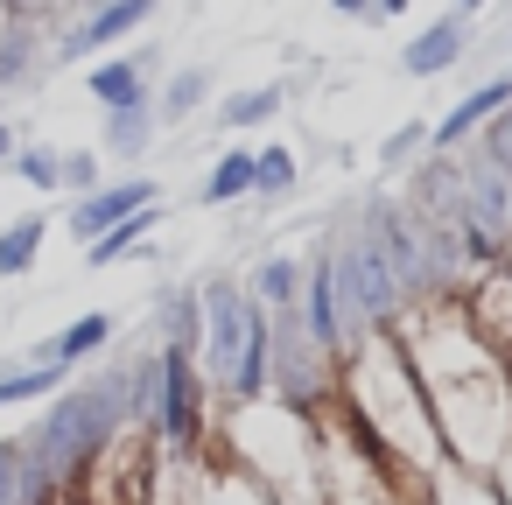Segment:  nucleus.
Wrapping results in <instances>:
<instances>
[{"instance_id":"nucleus-22","label":"nucleus","mask_w":512,"mask_h":505,"mask_svg":"<svg viewBox=\"0 0 512 505\" xmlns=\"http://www.w3.org/2000/svg\"><path fill=\"white\" fill-rule=\"evenodd\" d=\"M64 379H71L64 365H8V372H0V414H15V407H36V400H50Z\"/></svg>"},{"instance_id":"nucleus-20","label":"nucleus","mask_w":512,"mask_h":505,"mask_svg":"<svg viewBox=\"0 0 512 505\" xmlns=\"http://www.w3.org/2000/svg\"><path fill=\"white\" fill-rule=\"evenodd\" d=\"M246 295L260 309H295L302 302V253H267L253 274H246Z\"/></svg>"},{"instance_id":"nucleus-26","label":"nucleus","mask_w":512,"mask_h":505,"mask_svg":"<svg viewBox=\"0 0 512 505\" xmlns=\"http://www.w3.org/2000/svg\"><path fill=\"white\" fill-rule=\"evenodd\" d=\"M99 183H106V155H99V148H64L57 190H64V197H85V190H99Z\"/></svg>"},{"instance_id":"nucleus-33","label":"nucleus","mask_w":512,"mask_h":505,"mask_svg":"<svg viewBox=\"0 0 512 505\" xmlns=\"http://www.w3.org/2000/svg\"><path fill=\"white\" fill-rule=\"evenodd\" d=\"M0 22H8V0H0Z\"/></svg>"},{"instance_id":"nucleus-18","label":"nucleus","mask_w":512,"mask_h":505,"mask_svg":"<svg viewBox=\"0 0 512 505\" xmlns=\"http://www.w3.org/2000/svg\"><path fill=\"white\" fill-rule=\"evenodd\" d=\"M421 505H505L491 470H463V463H435L421 484Z\"/></svg>"},{"instance_id":"nucleus-8","label":"nucleus","mask_w":512,"mask_h":505,"mask_svg":"<svg viewBox=\"0 0 512 505\" xmlns=\"http://www.w3.org/2000/svg\"><path fill=\"white\" fill-rule=\"evenodd\" d=\"M155 197H162V183H155V176H141V169L106 176L99 190L71 197V239H78V246H92L99 232H113L120 218H134V211H141V204H155Z\"/></svg>"},{"instance_id":"nucleus-16","label":"nucleus","mask_w":512,"mask_h":505,"mask_svg":"<svg viewBox=\"0 0 512 505\" xmlns=\"http://www.w3.org/2000/svg\"><path fill=\"white\" fill-rule=\"evenodd\" d=\"M162 225H169V204L155 197V204H141L134 218H120L113 232H99V239L85 246V260H92V267H120V260H134V253H141V246H148Z\"/></svg>"},{"instance_id":"nucleus-25","label":"nucleus","mask_w":512,"mask_h":505,"mask_svg":"<svg viewBox=\"0 0 512 505\" xmlns=\"http://www.w3.org/2000/svg\"><path fill=\"white\" fill-rule=\"evenodd\" d=\"M57 162H64V148H43V141H15V155H8V169L29 190H57Z\"/></svg>"},{"instance_id":"nucleus-23","label":"nucleus","mask_w":512,"mask_h":505,"mask_svg":"<svg viewBox=\"0 0 512 505\" xmlns=\"http://www.w3.org/2000/svg\"><path fill=\"white\" fill-rule=\"evenodd\" d=\"M155 316H162V337H155V344H190V351H197V330H204L197 288H162V295H155Z\"/></svg>"},{"instance_id":"nucleus-3","label":"nucleus","mask_w":512,"mask_h":505,"mask_svg":"<svg viewBox=\"0 0 512 505\" xmlns=\"http://www.w3.org/2000/svg\"><path fill=\"white\" fill-rule=\"evenodd\" d=\"M120 435H127V400H120V358L113 365H99V372H85V379H64L50 400H43V414H36V428L29 435H15L57 484H64V498L120 449Z\"/></svg>"},{"instance_id":"nucleus-4","label":"nucleus","mask_w":512,"mask_h":505,"mask_svg":"<svg viewBox=\"0 0 512 505\" xmlns=\"http://www.w3.org/2000/svg\"><path fill=\"white\" fill-rule=\"evenodd\" d=\"M330 267H337V323H344V351H351L358 337L400 323L407 295H400L386 253L372 246V232H365L358 218H351L344 232H330Z\"/></svg>"},{"instance_id":"nucleus-21","label":"nucleus","mask_w":512,"mask_h":505,"mask_svg":"<svg viewBox=\"0 0 512 505\" xmlns=\"http://www.w3.org/2000/svg\"><path fill=\"white\" fill-rule=\"evenodd\" d=\"M36 50H43V29L36 22H22V15L0 22V92H15V85L36 78Z\"/></svg>"},{"instance_id":"nucleus-5","label":"nucleus","mask_w":512,"mask_h":505,"mask_svg":"<svg viewBox=\"0 0 512 505\" xmlns=\"http://www.w3.org/2000/svg\"><path fill=\"white\" fill-rule=\"evenodd\" d=\"M148 428H155V442L176 463L204 456V442H211V386H204L190 344H162V393H155V421Z\"/></svg>"},{"instance_id":"nucleus-14","label":"nucleus","mask_w":512,"mask_h":505,"mask_svg":"<svg viewBox=\"0 0 512 505\" xmlns=\"http://www.w3.org/2000/svg\"><path fill=\"white\" fill-rule=\"evenodd\" d=\"M155 134H162L155 106H120V113H106L99 155H106V162H120V169H141V162H148V148H155Z\"/></svg>"},{"instance_id":"nucleus-6","label":"nucleus","mask_w":512,"mask_h":505,"mask_svg":"<svg viewBox=\"0 0 512 505\" xmlns=\"http://www.w3.org/2000/svg\"><path fill=\"white\" fill-rule=\"evenodd\" d=\"M267 323H274V372H267L274 400H288L295 414H316L323 400H337V358L309 344L302 309H267Z\"/></svg>"},{"instance_id":"nucleus-12","label":"nucleus","mask_w":512,"mask_h":505,"mask_svg":"<svg viewBox=\"0 0 512 505\" xmlns=\"http://www.w3.org/2000/svg\"><path fill=\"white\" fill-rule=\"evenodd\" d=\"M113 330H120V323H113L106 309H85V316H71L57 337H43L22 365H64V372H71V365H92V358H106Z\"/></svg>"},{"instance_id":"nucleus-30","label":"nucleus","mask_w":512,"mask_h":505,"mask_svg":"<svg viewBox=\"0 0 512 505\" xmlns=\"http://www.w3.org/2000/svg\"><path fill=\"white\" fill-rule=\"evenodd\" d=\"M407 8H414V0H372V22H400Z\"/></svg>"},{"instance_id":"nucleus-27","label":"nucleus","mask_w":512,"mask_h":505,"mask_svg":"<svg viewBox=\"0 0 512 505\" xmlns=\"http://www.w3.org/2000/svg\"><path fill=\"white\" fill-rule=\"evenodd\" d=\"M421 148H428V120H407V127H393V134L379 141V169H414Z\"/></svg>"},{"instance_id":"nucleus-32","label":"nucleus","mask_w":512,"mask_h":505,"mask_svg":"<svg viewBox=\"0 0 512 505\" xmlns=\"http://www.w3.org/2000/svg\"><path fill=\"white\" fill-rule=\"evenodd\" d=\"M8 155H15V127H8V120H0V162H8Z\"/></svg>"},{"instance_id":"nucleus-17","label":"nucleus","mask_w":512,"mask_h":505,"mask_svg":"<svg viewBox=\"0 0 512 505\" xmlns=\"http://www.w3.org/2000/svg\"><path fill=\"white\" fill-rule=\"evenodd\" d=\"M43 246H50V218H43V211L0 218V281H22V274H36Z\"/></svg>"},{"instance_id":"nucleus-11","label":"nucleus","mask_w":512,"mask_h":505,"mask_svg":"<svg viewBox=\"0 0 512 505\" xmlns=\"http://www.w3.org/2000/svg\"><path fill=\"white\" fill-rule=\"evenodd\" d=\"M505 106H512V71H491V78H477V85H470V92H463V99H456V106H449L435 127H428V148H435V155H456V148H470V141H477V127H484L491 113H505Z\"/></svg>"},{"instance_id":"nucleus-28","label":"nucleus","mask_w":512,"mask_h":505,"mask_svg":"<svg viewBox=\"0 0 512 505\" xmlns=\"http://www.w3.org/2000/svg\"><path fill=\"white\" fill-rule=\"evenodd\" d=\"M491 484H498V498H505V505H512V449H505V456H498V463H491Z\"/></svg>"},{"instance_id":"nucleus-7","label":"nucleus","mask_w":512,"mask_h":505,"mask_svg":"<svg viewBox=\"0 0 512 505\" xmlns=\"http://www.w3.org/2000/svg\"><path fill=\"white\" fill-rule=\"evenodd\" d=\"M162 15V0H99V8H85L64 36H57V57H99V50H120L134 29H148Z\"/></svg>"},{"instance_id":"nucleus-13","label":"nucleus","mask_w":512,"mask_h":505,"mask_svg":"<svg viewBox=\"0 0 512 505\" xmlns=\"http://www.w3.org/2000/svg\"><path fill=\"white\" fill-rule=\"evenodd\" d=\"M281 106H288V85H281V78H267V85H239V92L218 99L211 127H218V134H253V127L281 120Z\"/></svg>"},{"instance_id":"nucleus-19","label":"nucleus","mask_w":512,"mask_h":505,"mask_svg":"<svg viewBox=\"0 0 512 505\" xmlns=\"http://www.w3.org/2000/svg\"><path fill=\"white\" fill-rule=\"evenodd\" d=\"M246 197H253V148H246V141H232V148L204 169L197 204H246Z\"/></svg>"},{"instance_id":"nucleus-24","label":"nucleus","mask_w":512,"mask_h":505,"mask_svg":"<svg viewBox=\"0 0 512 505\" xmlns=\"http://www.w3.org/2000/svg\"><path fill=\"white\" fill-rule=\"evenodd\" d=\"M302 183V155L295 148H281V141H267V148H253V197H288Z\"/></svg>"},{"instance_id":"nucleus-15","label":"nucleus","mask_w":512,"mask_h":505,"mask_svg":"<svg viewBox=\"0 0 512 505\" xmlns=\"http://www.w3.org/2000/svg\"><path fill=\"white\" fill-rule=\"evenodd\" d=\"M211 92H218V71H211V64H183V71L162 78L155 120H162V127H183V120H197V113L211 106Z\"/></svg>"},{"instance_id":"nucleus-2","label":"nucleus","mask_w":512,"mask_h":505,"mask_svg":"<svg viewBox=\"0 0 512 505\" xmlns=\"http://www.w3.org/2000/svg\"><path fill=\"white\" fill-rule=\"evenodd\" d=\"M337 365H344V407L358 414V428H365L407 477L428 484V470L442 463V442H435V421H428V400H421V379H414L400 337H393V330H372V337H358Z\"/></svg>"},{"instance_id":"nucleus-1","label":"nucleus","mask_w":512,"mask_h":505,"mask_svg":"<svg viewBox=\"0 0 512 505\" xmlns=\"http://www.w3.org/2000/svg\"><path fill=\"white\" fill-rule=\"evenodd\" d=\"M393 337H400V351H407V365L421 379L442 463L491 470L512 449V372H505V358L470 330L456 295L407 302Z\"/></svg>"},{"instance_id":"nucleus-31","label":"nucleus","mask_w":512,"mask_h":505,"mask_svg":"<svg viewBox=\"0 0 512 505\" xmlns=\"http://www.w3.org/2000/svg\"><path fill=\"white\" fill-rule=\"evenodd\" d=\"M449 8H456V15H484V8H491V0H449Z\"/></svg>"},{"instance_id":"nucleus-9","label":"nucleus","mask_w":512,"mask_h":505,"mask_svg":"<svg viewBox=\"0 0 512 505\" xmlns=\"http://www.w3.org/2000/svg\"><path fill=\"white\" fill-rule=\"evenodd\" d=\"M155 71H162V50H120V57H99L85 71V92L99 113H120V106H155Z\"/></svg>"},{"instance_id":"nucleus-10","label":"nucleus","mask_w":512,"mask_h":505,"mask_svg":"<svg viewBox=\"0 0 512 505\" xmlns=\"http://www.w3.org/2000/svg\"><path fill=\"white\" fill-rule=\"evenodd\" d=\"M477 50V29H470V15H435V22H421L414 36H407V50H400V71L407 78H442V71H456L463 57Z\"/></svg>"},{"instance_id":"nucleus-29","label":"nucleus","mask_w":512,"mask_h":505,"mask_svg":"<svg viewBox=\"0 0 512 505\" xmlns=\"http://www.w3.org/2000/svg\"><path fill=\"white\" fill-rule=\"evenodd\" d=\"M330 8H337L344 22H372V0H330Z\"/></svg>"}]
</instances>
